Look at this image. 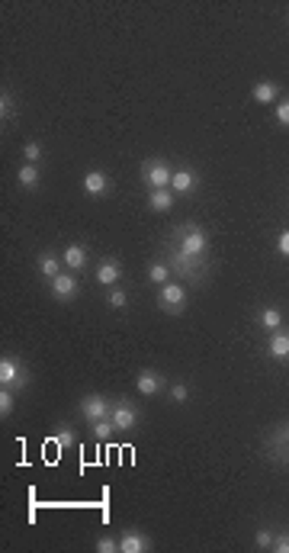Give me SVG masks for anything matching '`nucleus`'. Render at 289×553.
I'll return each mask as SVG.
<instances>
[{"label": "nucleus", "instance_id": "nucleus-18", "mask_svg": "<svg viewBox=\"0 0 289 553\" xmlns=\"http://www.w3.org/2000/svg\"><path fill=\"white\" fill-rule=\"evenodd\" d=\"M276 97H280V84H273V81H257V84L251 87V100L261 106L276 103Z\"/></svg>", "mask_w": 289, "mask_h": 553}, {"label": "nucleus", "instance_id": "nucleus-30", "mask_svg": "<svg viewBox=\"0 0 289 553\" xmlns=\"http://www.w3.org/2000/svg\"><path fill=\"white\" fill-rule=\"evenodd\" d=\"M276 126H280V129H289V97L276 103Z\"/></svg>", "mask_w": 289, "mask_h": 553}, {"label": "nucleus", "instance_id": "nucleus-1", "mask_svg": "<svg viewBox=\"0 0 289 553\" xmlns=\"http://www.w3.org/2000/svg\"><path fill=\"white\" fill-rule=\"evenodd\" d=\"M174 241H177V251L193 254V258H206V251H209V232H206L203 225H196V222L180 225L177 235H174Z\"/></svg>", "mask_w": 289, "mask_h": 553}, {"label": "nucleus", "instance_id": "nucleus-27", "mask_svg": "<svg viewBox=\"0 0 289 553\" xmlns=\"http://www.w3.org/2000/svg\"><path fill=\"white\" fill-rule=\"evenodd\" d=\"M42 154H45V148L39 145V142H26V145H23V161L26 164H39Z\"/></svg>", "mask_w": 289, "mask_h": 553}, {"label": "nucleus", "instance_id": "nucleus-14", "mask_svg": "<svg viewBox=\"0 0 289 553\" xmlns=\"http://www.w3.org/2000/svg\"><path fill=\"white\" fill-rule=\"evenodd\" d=\"M61 261H64V270L81 273L87 267V261H90V254H87V245H81V241H71V245H64L61 248Z\"/></svg>", "mask_w": 289, "mask_h": 553}, {"label": "nucleus", "instance_id": "nucleus-13", "mask_svg": "<svg viewBox=\"0 0 289 553\" xmlns=\"http://www.w3.org/2000/svg\"><path fill=\"white\" fill-rule=\"evenodd\" d=\"M196 187H199V171L196 168H190V164H184V168H174V181H170V190H174L177 196L193 193Z\"/></svg>", "mask_w": 289, "mask_h": 553}, {"label": "nucleus", "instance_id": "nucleus-31", "mask_svg": "<svg viewBox=\"0 0 289 553\" xmlns=\"http://www.w3.org/2000/svg\"><path fill=\"white\" fill-rule=\"evenodd\" d=\"M97 553H119V540L116 537H97Z\"/></svg>", "mask_w": 289, "mask_h": 553}, {"label": "nucleus", "instance_id": "nucleus-33", "mask_svg": "<svg viewBox=\"0 0 289 553\" xmlns=\"http://www.w3.org/2000/svg\"><path fill=\"white\" fill-rule=\"evenodd\" d=\"M276 251H280L283 258H289V229L280 232V239H276Z\"/></svg>", "mask_w": 289, "mask_h": 553}, {"label": "nucleus", "instance_id": "nucleus-22", "mask_svg": "<svg viewBox=\"0 0 289 553\" xmlns=\"http://www.w3.org/2000/svg\"><path fill=\"white\" fill-rule=\"evenodd\" d=\"M167 280H174V270L167 267V261H151V264H148V283L164 287Z\"/></svg>", "mask_w": 289, "mask_h": 553}, {"label": "nucleus", "instance_id": "nucleus-19", "mask_svg": "<svg viewBox=\"0 0 289 553\" xmlns=\"http://www.w3.org/2000/svg\"><path fill=\"white\" fill-rule=\"evenodd\" d=\"M16 183H20L23 190H39V183H42V171H39V164L23 161V168L16 171Z\"/></svg>", "mask_w": 289, "mask_h": 553}, {"label": "nucleus", "instance_id": "nucleus-10", "mask_svg": "<svg viewBox=\"0 0 289 553\" xmlns=\"http://www.w3.org/2000/svg\"><path fill=\"white\" fill-rule=\"evenodd\" d=\"M151 550H155V540L145 531H138V528H126L119 534V553H151Z\"/></svg>", "mask_w": 289, "mask_h": 553}, {"label": "nucleus", "instance_id": "nucleus-32", "mask_svg": "<svg viewBox=\"0 0 289 553\" xmlns=\"http://www.w3.org/2000/svg\"><path fill=\"white\" fill-rule=\"evenodd\" d=\"M273 553H289V531H276V537H273Z\"/></svg>", "mask_w": 289, "mask_h": 553}, {"label": "nucleus", "instance_id": "nucleus-11", "mask_svg": "<svg viewBox=\"0 0 289 553\" xmlns=\"http://www.w3.org/2000/svg\"><path fill=\"white\" fill-rule=\"evenodd\" d=\"M81 187H84L87 196H93V200H100V196H106L110 190H113V177L106 174V171L93 168L84 174V181H81Z\"/></svg>", "mask_w": 289, "mask_h": 553}, {"label": "nucleus", "instance_id": "nucleus-16", "mask_svg": "<svg viewBox=\"0 0 289 553\" xmlns=\"http://www.w3.org/2000/svg\"><path fill=\"white\" fill-rule=\"evenodd\" d=\"M61 254L58 251H39V258H35V267H39V273H42L45 280H55L58 273H61Z\"/></svg>", "mask_w": 289, "mask_h": 553}, {"label": "nucleus", "instance_id": "nucleus-15", "mask_svg": "<svg viewBox=\"0 0 289 553\" xmlns=\"http://www.w3.org/2000/svg\"><path fill=\"white\" fill-rule=\"evenodd\" d=\"M267 354L276 360V364H289V329H286V325L276 329V331H270Z\"/></svg>", "mask_w": 289, "mask_h": 553}, {"label": "nucleus", "instance_id": "nucleus-29", "mask_svg": "<svg viewBox=\"0 0 289 553\" xmlns=\"http://www.w3.org/2000/svg\"><path fill=\"white\" fill-rule=\"evenodd\" d=\"M273 537H276V531H270V528H261V531L254 534L257 550H273Z\"/></svg>", "mask_w": 289, "mask_h": 553}, {"label": "nucleus", "instance_id": "nucleus-21", "mask_svg": "<svg viewBox=\"0 0 289 553\" xmlns=\"http://www.w3.org/2000/svg\"><path fill=\"white\" fill-rule=\"evenodd\" d=\"M257 325H261L264 331H276V329H283V312L276 306H264L261 312H257Z\"/></svg>", "mask_w": 289, "mask_h": 553}, {"label": "nucleus", "instance_id": "nucleus-2", "mask_svg": "<svg viewBox=\"0 0 289 553\" xmlns=\"http://www.w3.org/2000/svg\"><path fill=\"white\" fill-rule=\"evenodd\" d=\"M0 386H7V389H13V392L29 386V370L16 354H4V358H0Z\"/></svg>", "mask_w": 289, "mask_h": 553}, {"label": "nucleus", "instance_id": "nucleus-7", "mask_svg": "<svg viewBox=\"0 0 289 553\" xmlns=\"http://www.w3.org/2000/svg\"><path fill=\"white\" fill-rule=\"evenodd\" d=\"M49 290H52V296H55L58 302H71V300H78V293H81V280H78V273L61 270V273L55 277V280H49Z\"/></svg>", "mask_w": 289, "mask_h": 553}, {"label": "nucleus", "instance_id": "nucleus-28", "mask_svg": "<svg viewBox=\"0 0 289 553\" xmlns=\"http://www.w3.org/2000/svg\"><path fill=\"white\" fill-rule=\"evenodd\" d=\"M190 396H193L190 383H174V386H170V399H174L177 406H184V402H190Z\"/></svg>", "mask_w": 289, "mask_h": 553}, {"label": "nucleus", "instance_id": "nucleus-17", "mask_svg": "<svg viewBox=\"0 0 289 553\" xmlns=\"http://www.w3.org/2000/svg\"><path fill=\"white\" fill-rule=\"evenodd\" d=\"M177 203V193L174 190H148V210L151 212H170Z\"/></svg>", "mask_w": 289, "mask_h": 553}, {"label": "nucleus", "instance_id": "nucleus-34", "mask_svg": "<svg viewBox=\"0 0 289 553\" xmlns=\"http://www.w3.org/2000/svg\"><path fill=\"white\" fill-rule=\"evenodd\" d=\"M283 438H289V425H286V428H283Z\"/></svg>", "mask_w": 289, "mask_h": 553}, {"label": "nucleus", "instance_id": "nucleus-4", "mask_svg": "<svg viewBox=\"0 0 289 553\" xmlns=\"http://www.w3.org/2000/svg\"><path fill=\"white\" fill-rule=\"evenodd\" d=\"M141 181L148 183V190H167L174 181V168L164 158H148L141 164Z\"/></svg>", "mask_w": 289, "mask_h": 553}, {"label": "nucleus", "instance_id": "nucleus-3", "mask_svg": "<svg viewBox=\"0 0 289 553\" xmlns=\"http://www.w3.org/2000/svg\"><path fill=\"white\" fill-rule=\"evenodd\" d=\"M167 267L177 277H190V280H203V273L209 270V267H206V258H193V254H184V251H177V248L170 251Z\"/></svg>", "mask_w": 289, "mask_h": 553}, {"label": "nucleus", "instance_id": "nucleus-26", "mask_svg": "<svg viewBox=\"0 0 289 553\" xmlns=\"http://www.w3.org/2000/svg\"><path fill=\"white\" fill-rule=\"evenodd\" d=\"M106 306L116 309V312H119V309H126L129 306V293H126V290H119V287H113L110 293H106Z\"/></svg>", "mask_w": 289, "mask_h": 553}, {"label": "nucleus", "instance_id": "nucleus-35", "mask_svg": "<svg viewBox=\"0 0 289 553\" xmlns=\"http://www.w3.org/2000/svg\"><path fill=\"white\" fill-rule=\"evenodd\" d=\"M286 457H289V454H286Z\"/></svg>", "mask_w": 289, "mask_h": 553}, {"label": "nucleus", "instance_id": "nucleus-12", "mask_svg": "<svg viewBox=\"0 0 289 553\" xmlns=\"http://www.w3.org/2000/svg\"><path fill=\"white\" fill-rule=\"evenodd\" d=\"M93 280L100 283V287H106V290H113V287H119V280H122V264L116 258H103L97 264V270H93Z\"/></svg>", "mask_w": 289, "mask_h": 553}, {"label": "nucleus", "instance_id": "nucleus-9", "mask_svg": "<svg viewBox=\"0 0 289 553\" xmlns=\"http://www.w3.org/2000/svg\"><path fill=\"white\" fill-rule=\"evenodd\" d=\"M110 418H113L116 431L126 434V431H132V428L138 425L141 412H138V409H135L129 399H119V402H113V409H110Z\"/></svg>", "mask_w": 289, "mask_h": 553}, {"label": "nucleus", "instance_id": "nucleus-8", "mask_svg": "<svg viewBox=\"0 0 289 553\" xmlns=\"http://www.w3.org/2000/svg\"><path fill=\"white\" fill-rule=\"evenodd\" d=\"M164 386H167V377H164L161 370H151V367H145V370L135 373V392H141L145 399H151V396L164 392Z\"/></svg>", "mask_w": 289, "mask_h": 553}, {"label": "nucleus", "instance_id": "nucleus-25", "mask_svg": "<svg viewBox=\"0 0 289 553\" xmlns=\"http://www.w3.org/2000/svg\"><path fill=\"white\" fill-rule=\"evenodd\" d=\"M93 438L97 441H106V438H113V434H119L116 431V425H113V418H103V421H93Z\"/></svg>", "mask_w": 289, "mask_h": 553}, {"label": "nucleus", "instance_id": "nucleus-24", "mask_svg": "<svg viewBox=\"0 0 289 553\" xmlns=\"http://www.w3.org/2000/svg\"><path fill=\"white\" fill-rule=\"evenodd\" d=\"M16 409V392L7 389V386H0V418H10Z\"/></svg>", "mask_w": 289, "mask_h": 553}, {"label": "nucleus", "instance_id": "nucleus-6", "mask_svg": "<svg viewBox=\"0 0 289 553\" xmlns=\"http://www.w3.org/2000/svg\"><path fill=\"white\" fill-rule=\"evenodd\" d=\"M81 415H84V421H103V418H110V409H113V402L106 399L103 392H87L84 399H81Z\"/></svg>", "mask_w": 289, "mask_h": 553}, {"label": "nucleus", "instance_id": "nucleus-5", "mask_svg": "<svg viewBox=\"0 0 289 553\" xmlns=\"http://www.w3.org/2000/svg\"><path fill=\"white\" fill-rule=\"evenodd\" d=\"M158 306L167 315H180L187 309V287L177 280H167L164 287H158Z\"/></svg>", "mask_w": 289, "mask_h": 553}, {"label": "nucleus", "instance_id": "nucleus-20", "mask_svg": "<svg viewBox=\"0 0 289 553\" xmlns=\"http://www.w3.org/2000/svg\"><path fill=\"white\" fill-rule=\"evenodd\" d=\"M0 122H4V129L16 122V97H13V91H7V87L0 91Z\"/></svg>", "mask_w": 289, "mask_h": 553}, {"label": "nucleus", "instance_id": "nucleus-23", "mask_svg": "<svg viewBox=\"0 0 289 553\" xmlns=\"http://www.w3.org/2000/svg\"><path fill=\"white\" fill-rule=\"evenodd\" d=\"M55 444H58V454H64L68 447H74V444H78V438H74V428H71V425L58 428V431H55Z\"/></svg>", "mask_w": 289, "mask_h": 553}]
</instances>
